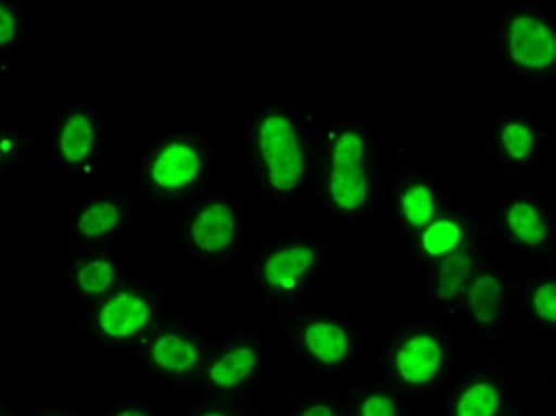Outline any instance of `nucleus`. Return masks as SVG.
<instances>
[{"label":"nucleus","mask_w":556,"mask_h":416,"mask_svg":"<svg viewBox=\"0 0 556 416\" xmlns=\"http://www.w3.org/2000/svg\"><path fill=\"white\" fill-rule=\"evenodd\" d=\"M177 416H269L253 398H215L201 395Z\"/></svg>","instance_id":"19"},{"label":"nucleus","mask_w":556,"mask_h":416,"mask_svg":"<svg viewBox=\"0 0 556 416\" xmlns=\"http://www.w3.org/2000/svg\"><path fill=\"white\" fill-rule=\"evenodd\" d=\"M278 416H341L339 391L295 395L287 401Z\"/></svg>","instance_id":"21"},{"label":"nucleus","mask_w":556,"mask_h":416,"mask_svg":"<svg viewBox=\"0 0 556 416\" xmlns=\"http://www.w3.org/2000/svg\"><path fill=\"white\" fill-rule=\"evenodd\" d=\"M208 163L205 140L192 134H173L148 152L141 172L143 186L159 204H177L202 185Z\"/></svg>","instance_id":"5"},{"label":"nucleus","mask_w":556,"mask_h":416,"mask_svg":"<svg viewBox=\"0 0 556 416\" xmlns=\"http://www.w3.org/2000/svg\"><path fill=\"white\" fill-rule=\"evenodd\" d=\"M23 416H87L76 405L48 403L37 405Z\"/></svg>","instance_id":"27"},{"label":"nucleus","mask_w":556,"mask_h":416,"mask_svg":"<svg viewBox=\"0 0 556 416\" xmlns=\"http://www.w3.org/2000/svg\"><path fill=\"white\" fill-rule=\"evenodd\" d=\"M456 356L455 340L441 326L402 325L377 343V380L409 403L431 398L451 380Z\"/></svg>","instance_id":"1"},{"label":"nucleus","mask_w":556,"mask_h":416,"mask_svg":"<svg viewBox=\"0 0 556 416\" xmlns=\"http://www.w3.org/2000/svg\"><path fill=\"white\" fill-rule=\"evenodd\" d=\"M17 36V22L10 9L0 3V47L14 41Z\"/></svg>","instance_id":"28"},{"label":"nucleus","mask_w":556,"mask_h":416,"mask_svg":"<svg viewBox=\"0 0 556 416\" xmlns=\"http://www.w3.org/2000/svg\"><path fill=\"white\" fill-rule=\"evenodd\" d=\"M509 56L528 71H545L554 64L556 42L553 29L539 17L520 14L508 27Z\"/></svg>","instance_id":"12"},{"label":"nucleus","mask_w":556,"mask_h":416,"mask_svg":"<svg viewBox=\"0 0 556 416\" xmlns=\"http://www.w3.org/2000/svg\"><path fill=\"white\" fill-rule=\"evenodd\" d=\"M212 345L213 341L201 329L168 316L130 354L159 385L195 389Z\"/></svg>","instance_id":"3"},{"label":"nucleus","mask_w":556,"mask_h":416,"mask_svg":"<svg viewBox=\"0 0 556 416\" xmlns=\"http://www.w3.org/2000/svg\"><path fill=\"white\" fill-rule=\"evenodd\" d=\"M122 265L108 254L79 256L67 269L70 291L84 306L102 299L122 283Z\"/></svg>","instance_id":"14"},{"label":"nucleus","mask_w":556,"mask_h":416,"mask_svg":"<svg viewBox=\"0 0 556 416\" xmlns=\"http://www.w3.org/2000/svg\"><path fill=\"white\" fill-rule=\"evenodd\" d=\"M0 416H17L14 409L10 407L2 398H0Z\"/></svg>","instance_id":"29"},{"label":"nucleus","mask_w":556,"mask_h":416,"mask_svg":"<svg viewBox=\"0 0 556 416\" xmlns=\"http://www.w3.org/2000/svg\"><path fill=\"white\" fill-rule=\"evenodd\" d=\"M506 223L521 244L539 247L547 239V227L538 207L529 202H515L506 213Z\"/></svg>","instance_id":"20"},{"label":"nucleus","mask_w":556,"mask_h":416,"mask_svg":"<svg viewBox=\"0 0 556 416\" xmlns=\"http://www.w3.org/2000/svg\"><path fill=\"white\" fill-rule=\"evenodd\" d=\"M515 403L503 363L489 355L446 383L443 416H503Z\"/></svg>","instance_id":"7"},{"label":"nucleus","mask_w":556,"mask_h":416,"mask_svg":"<svg viewBox=\"0 0 556 416\" xmlns=\"http://www.w3.org/2000/svg\"><path fill=\"white\" fill-rule=\"evenodd\" d=\"M462 241V229L458 223L443 219L427 227L421 236V249L427 255L446 256L458 249Z\"/></svg>","instance_id":"22"},{"label":"nucleus","mask_w":556,"mask_h":416,"mask_svg":"<svg viewBox=\"0 0 556 416\" xmlns=\"http://www.w3.org/2000/svg\"><path fill=\"white\" fill-rule=\"evenodd\" d=\"M501 143L510 160L525 161L533 152L534 133L525 123H508L501 131Z\"/></svg>","instance_id":"24"},{"label":"nucleus","mask_w":556,"mask_h":416,"mask_svg":"<svg viewBox=\"0 0 556 416\" xmlns=\"http://www.w3.org/2000/svg\"><path fill=\"white\" fill-rule=\"evenodd\" d=\"M255 141L267 185L281 194L294 191L305 173L304 150L294 123L281 113H269L257 125Z\"/></svg>","instance_id":"8"},{"label":"nucleus","mask_w":556,"mask_h":416,"mask_svg":"<svg viewBox=\"0 0 556 416\" xmlns=\"http://www.w3.org/2000/svg\"><path fill=\"white\" fill-rule=\"evenodd\" d=\"M281 331L302 363L329 378L345 375L361 354L359 331L336 316L288 314L281 322Z\"/></svg>","instance_id":"4"},{"label":"nucleus","mask_w":556,"mask_h":416,"mask_svg":"<svg viewBox=\"0 0 556 416\" xmlns=\"http://www.w3.org/2000/svg\"><path fill=\"white\" fill-rule=\"evenodd\" d=\"M341 416H410L409 401L377 381H364L339 391Z\"/></svg>","instance_id":"15"},{"label":"nucleus","mask_w":556,"mask_h":416,"mask_svg":"<svg viewBox=\"0 0 556 416\" xmlns=\"http://www.w3.org/2000/svg\"><path fill=\"white\" fill-rule=\"evenodd\" d=\"M98 416H167L165 411L152 401L128 399L116 401L102 411Z\"/></svg>","instance_id":"26"},{"label":"nucleus","mask_w":556,"mask_h":416,"mask_svg":"<svg viewBox=\"0 0 556 416\" xmlns=\"http://www.w3.org/2000/svg\"><path fill=\"white\" fill-rule=\"evenodd\" d=\"M263 368L265 346L261 331L238 328L225 339L213 341L195 390L215 398H253Z\"/></svg>","instance_id":"6"},{"label":"nucleus","mask_w":556,"mask_h":416,"mask_svg":"<svg viewBox=\"0 0 556 416\" xmlns=\"http://www.w3.org/2000/svg\"><path fill=\"white\" fill-rule=\"evenodd\" d=\"M410 416H435V415H410Z\"/></svg>","instance_id":"31"},{"label":"nucleus","mask_w":556,"mask_h":416,"mask_svg":"<svg viewBox=\"0 0 556 416\" xmlns=\"http://www.w3.org/2000/svg\"><path fill=\"white\" fill-rule=\"evenodd\" d=\"M503 416H528V414L519 407L518 403H515Z\"/></svg>","instance_id":"30"},{"label":"nucleus","mask_w":556,"mask_h":416,"mask_svg":"<svg viewBox=\"0 0 556 416\" xmlns=\"http://www.w3.org/2000/svg\"><path fill=\"white\" fill-rule=\"evenodd\" d=\"M530 310L535 320L545 328L556 324V285L554 281H541L530 295Z\"/></svg>","instance_id":"25"},{"label":"nucleus","mask_w":556,"mask_h":416,"mask_svg":"<svg viewBox=\"0 0 556 416\" xmlns=\"http://www.w3.org/2000/svg\"><path fill=\"white\" fill-rule=\"evenodd\" d=\"M58 151L67 165L79 166L91 160L97 151L96 118L86 109H73L64 116L56 136Z\"/></svg>","instance_id":"16"},{"label":"nucleus","mask_w":556,"mask_h":416,"mask_svg":"<svg viewBox=\"0 0 556 416\" xmlns=\"http://www.w3.org/2000/svg\"><path fill=\"white\" fill-rule=\"evenodd\" d=\"M473 272V257L464 250L446 255L437 270L434 285L435 299L450 304L464 294L469 277Z\"/></svg>","instance_id":"18"},{"label":"nucleus","mask_w":556,"mask_h":416,"mask_svg":"<svg viewBox=\"0 0 556 416\" xmlns=\"http://www.w3.org/2000/svg\"><path fill=\"white\" fill-rule=\"evenodd\" d=\"M126 212L116 198H97L77 216L76 232L79 239L99 241L112 236L123 225Z\"/></svg>","instance_id":"17"},{"label":"nucleus","mask_w":556,"mask_h":416,"mask_svg":"<svg viewBox=\"0 0 556 416\" xmlns=\"http://www.w3.org/2000/svg\"><path fill=\"white\" fill-rule=\"evenodd\" d=\"M316 257L309 245L281 247L261 261L256 269L257 283L271 299H291L315 267Z\"/></svg>","instance_id":"11"},{"label":"nucleus","mask_w":556,"mask_h":416,"mask_svg":"<svg viewBox=\"0 0 556 416\" xmlns=\"http://www.w3.org/2000/svg\"><path fill=\"white\" fill-rule=\"evenodd\" d=\"M237 229V216L231 205L217 198H207L186 216V249L207 267L222 265L236 244Z\"/></svg>","instance_id":"9"},{"label":"nucleus","mask_w":556,"mask_h":416,"mask_svg":"<svg viewBox=\"0 0 556 416\" xmlns=\"http://www.w3.org/2000/svg\"><path fill=\"white\" fill-rule=\"evenodd\" d=\"M466 315L486 340L501 339L504 325L505 289L503 281L485 272L469 281L464 291Z\"/></svg>","instance_id":"13"},{"label":"nucleus","mask_w":556,"mask_h":416,"mask_svg":"<svg viewBox=\"0 0 556 416\" xmlns=\"http://www.w3.org/2000/svg\"><path fill=\"white\" fill-rule=\"evenodd\" d=\"M167 318L165 294L153 281L127 280L84 308L77 333L99 349L131 353Z\"/></svg>","instance_id":"2"},{"label":"nucleus","mask_w":556,"mask_h":416,"mask_svg":"<svg viewBox=\"0 0 556 416\" xmlns=\"http://www.w3.org/2000/svg\"><path fill=\"white\" fill-rule=\"evenodd\" d=\"M401 207L406 222L410 226L425 227L434 217L435 201L433 192L426 185L417 182L402 196Z\"/></svg>","instance_id":"23"},{"label":"nucleus","mask_w":556,"mask_h":416,"mask_svg":"<svg viewBox=\"0 0 556 416\" xmlns=\"http://www.w3.org/2000/svg\"><path fill=\"white\" fill-rule=\"evenodd\" d=\"M365 141L355 130L341 133L332 147L329 190L339 210L354 212L365 205L369 178L365 171Z\"/></svg>","instance_id":"10"}]
</instances>
